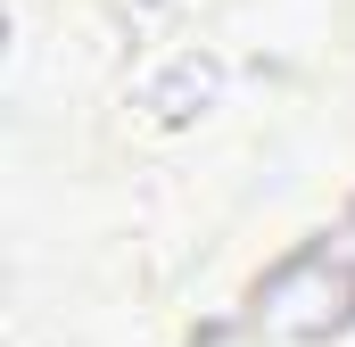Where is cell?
Instances as JSON below:
<instances>
[{"mask_svg": "<svg viewBox=\"0 0 355 347\" xmlns=\"http://www.w3.org/2000/svg\"><path fill=\"white\" fill-rule=\"evenodd\" d=\"M248 323L281 347H331L355 331V248L347 240H297L289 257H272L248 289Z\"/></svg>", "mask_w": 355, "mask_h": 347, "instance_id": "obj_1", "label": "cell"}, {"mask_svg": "<svg viewBox=\"0 0 355 347\" xmlns=\"http://www.w3.org/2000/svg\"><path fill=\"white\" fill-rule=\"evenodd\" d=\"M215 91H223V67L207 50H174L157 75H141V116L149 124H190V116H207Z\"/></svg>", "mask_w": 355, "mask_h": 347, "instance_id": "obj_2", "label": "cell"}, {"mask_svg": "<svg viewBox=\"0 0 355 347\" xmlns=\"http://www.w3.org/2000/svg\"><path fill=\"white\" fill-rule=\"evenodd\" d=\"M198 347H240V331H232V323H215V331H198Z\"/></svg>", "mask_w": 355, "mask_h": 347, "instance_id": "obj_3", "label": "cell"}]
</instances>
